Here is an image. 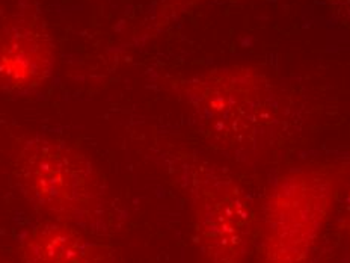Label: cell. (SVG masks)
<instances>
[{
    "instance_id": "6da1fadb",
    "label": "cell",
    "mask_w": 350,
    "mask_h": 263,
    "mask_svg": "<svg viewBox=\"0 0 350 263\" xmlns=\"http://www.w3.org/2000/svg\"><path fill=\"white\" fill-rule=\"evenodd\" d=\"M18 180L49 210L75 215L98 195L96 168L82 153L53 138H32L18 151Z\"/></svg>"
},
{
    "instance_id": "7a4b0ae2",
    "label": "cell",
    "mask_w": 350,
    "mask_h": 263,
    "mask_svg": "<svg viewBox=\"0 0 350 263\" xmlns=\"http://www.w3.org/2000/svg\"><path fill=\"white\" fill-rule=\"evenodd\" d=\"M195 216L201 250L210 263H240L250 235V216L228 179L204 174L196 180Z\"/></svg>"
},
{
    "instance_id": "3957f363",
    "label": "cell",
    "mask_w": 350,
    "mask_h": 263,
    "mask_svg": "<svg viewBox=\"0 0 350 263\" xmlns=\"http://www.w3.org/2000/svg\"><path fill=\"white\" fill-rule=\"evenodd\" d=\"M52 68V52L40 34L18 27L0 49V77L11 90L40 86Z\"/></svg>"
},
{
    "instance_id": "277c9868",
    "label": "cell",
    "mask_w": 350,
    "mask_h": 263,
    "mask_svg": "<svg viewBox=\"0 0 350 263\" xmlns=\"http://www.w3.org/2000/svg\"><path fill=\"white\" fill-rule=\"evenodd\" d=\"M23 251L27 263H96L94 250L83 238L56 225L33 231Z\"/></svg>"
}]
</instances>
